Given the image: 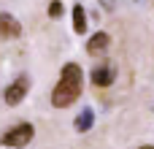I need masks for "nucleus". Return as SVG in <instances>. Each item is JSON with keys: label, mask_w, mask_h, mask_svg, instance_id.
Instances as JSON below:
<instances>
[{"label": "nucleus", "mask_w": 154, "mask_h": 149, "mask_svg": "<svg viewBox=\"0 0 154 149\" xmlns=\"http://www.w3.org/2000/svg\"><path fill=\"white\" fill-rule=\"evenodd\" d=\"M81 65H76V62H68V65H62V71H60V81H57V87L51 90V106L54 109H68V106H73L76 100H79V95H81Z\"/></svg>", "instance_id": "nucleus-1"}, {"label": "nucleus", "mask_w": 154, "mask_h": 149, "mask_svg": "<svg viewBox=\"0 0 154 149\" xmlns=\"http://www.w3.org/2000/svg\"><path fill=\"white\" fill-rule=\"evenodd\" d=\"M32 136H35V128L30 122H19V125H14V128H8L3 133L0 144L8 147V149H22V147H27L32 141Z\"/></svg>", "instance_id": "nucleus-2"}, {"label": "nucleus", "mask_w": 154, "mask_h": 149, "mask_svg": "<svg viewBox=\"0 0 154 149\" xmlns=\"http://www.w3.org/2000/svg\"><path fill=\"white\" fill-rule=\"evenodd\" d=\"M27 90H30V81H27V76H19L16 81H11L8 84V90H5V103L8 106H19L22 100H24V95H27Z\"/></svg>", "instance_id": "nucleus-3"}, {"label": "nucleus", "mask_w": 154, "mask_h": 149, "mask_svg": "<svg viewBox=\"0 0 154 149\" xmlns=\"http://www.w3.org/2000/svg\"><path fill=\"white\" fill-rule=\"evenodd\" d=\"M114 79H116V68L111 62H103V65L92 68V84L95 87H111Z\"/></svg>", "instance_id": "nucleus-4"}, {"label": "nucleus", "mask_w": 154, "mask_h": 149, "mask_svg": "<svg viewBox=\"0 0 154 149\" xmlns=\"http://www.w3.org/2000/svg\"><path fill=\"white\" fill-rule=\"evenodd\" d=\"M108 46H111V35H108V33H95V35H89V41H87V54L100 57V54L108 52Z\"/></svg>", "instance_id": "nucleus-5"}, {"label": "nucleus", "mask_w": 154, "mask_h": 149, "mask_svg": "<svg viewBox=\"0 0 154 149\" xmlns=\"http://www.w3.org/2000/svg\"><path fill=\"white\" fill-rule=\"evenodd\" d=\"M19 35H22V24L11 14H0V38L11 41V38H19Z\"/></svg>", "instance_id": "nucleus-6"}, {"label": "nucleus", "mask_w": 154, "mask_h": 149, "mask_svg": "<svg viewBox=\"0 0 154 149\" xmlns=\"http://www.w3.org/2000/svg\"><path fill=\"white\" fill-rule=\"evenodd\" d=\"M92 125H95V111H92V109H84V111L76 117V122H73L76 133H87Z\"/></svg>", "instance_id": "nucleus-7"}, {"label": "nucleus", "mask_w": 154, "mask_h": 149, "mask_svg": "<svg viewBox=\"0 0 154 149\" xmlns=\"http://www.w3.org/2000/svg\"><path fill=\"white\" fill-rule=\"evenodd\" d=\"M73 33H79V35H84L87 33V11H84V5H73Z\"/></svg>", "instance_id": "nucleus-8"}, {"label": "nucleus", "mask_w": 154, "mask_h": 149, "mask_svg": "<svg viewBox=\"0 0 154 149\" xmlns=\"http://www.w3.org/2000/svg\"><path fill=\"white\" fill-rule=\"evenodd\" d=\"M62 11H65L62 0H51V3H49V16H51V19H60V16H62Z\"/></svg>", "instance_id": "nucleus-9"}, {"label": "nucleus", "mask_w": 154, "mask_h": 149, "mask_svg": "<svg viewBox=\"0 0 154 149\" xmlns=\"http://www.w3.org/2000/svg\"><path fill=\"white\" fill-rule=\"evenodd\" d=\"M138 149H154V147H152V144H146V147H138Z\"/></svg>", "instance_id": "nucleus-10"}]
</instances>
